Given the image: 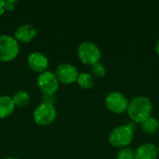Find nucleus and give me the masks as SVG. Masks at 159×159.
Segmentation results:
<instances>
[{"instance_id": "19", "label": "nucleus", "mask_w": 159, "mask_h": 159, "mask_svg": "<svg viewBox=\"0 0 159 159\" xmlns=\"http://www.w3.org/2000/svg\"><path fill=\"white\" fill-rule=\"evenodd\" d=\"M6 7H5V1L0 0V17L3 15V13L5 12Z\"/></svg>"}, {"instance_id": "18", "label": "nucleus", "mask_w": 159, "mask_h": 159, "mask_svg": "<svg viewBox=\"0 0 159 159\" xmlns=\"http://www.w3.org/2000/svg\"><path fill=\"white\" fill-rule=\"evenodd\" d=\"M15 4H16V2L15 1H5V7H6V9H13L14 7H15Z\"/></svg>"}, {"instance_id": "22", "label": "nucleus", "mask_w": 159, "mask_h": 159, "mask_svg": "<svg viewBox=\"0 0 159 159\" xmlns=\"http://www.w3.org/2000/svg\"><path fill=\"white\" fill-rule=\"evenodd\" d=\"M157 152H158V154H159V145H158V147H157Z\"/></svg>"}, {"instance_id": "21", "label": "nucleus", "mask_w": 159, "mask_h": 159, "mask_svg": "<svg viewBox=\"0 0 159 159\" xmlns=\"http://www.w3.org/2000/svg\"><path fill=\"white\" fill-rule=\"evenodd\" d=\"M6 159H18V158H15V157H7V158Z\"/></svg>"}, {"instance_id": "5", "label": "nucleus", "mask_w": 159, "mask_h": 159, "mask_svg": "<svg viewBox=\"0 0 159 159\" xmlns=\"http://www.w3.org/2000/svg\"><path fill=\"white\" fill-rule=\"evenodd\" d=\"M129 100L119 91H112L105 98L106 107L115 114H122L127 112L129 107Z\"/></svg>"}, {"instance_id": "4", "label": "nucleus", "mask_w": 159, "mask_h": 159, "mask_svg": "<svg viewBox=\"0 0 159 159\" xmlns=\"http://www.w3.org/2000/svg\"><path fill=\"white\" fill-rule=\"evenodd\" d=\"M20 47L14 36L7 34L0 35V61H10L19 54Z\"/></svg>"}, {"instance_id": "3", "label": "nucleus", "mask_w": 159, "mask_h": 159, "mask_svg": "<svg viewBox=\"0 0 159 159\" xmlns=\"http://www.w3.org/2000/svg\"><path fill=\"white\" fill-rule=\"evenodd\" d=\"M77 55L80 61L88 65H93L100 61L102 53L100 48L93 42H82L77 48Z\"/></svg>"}, {"instance_id": "15", "label": "nucleus", "mask_w": 159, "mask_h": 159, "mask_svg": "<svg viewBox=\"0 0 159 159\" xmlns=\"http://www.w3.org/2000/svg\"><path fill=\"white\" fill-rule=\"evenodd\" d=\"M12 100L14 102L15 106L23 107V106H26L29 103L30 96L25 91H19L16 94H14V96L12 97Z\"/></svg>"}, {"instance_id": "6", "label": "nucleus", "mask_w": 159, "mask_h": 159, "mask_svg": "<svg viewBox=\"0 0 159 159\" xmlns=\"http://www.w3.org/2000/svg\"><path fill=\"white\" fill-rule=\"evenodd\" d=\"M57 113L52 104L42 102L34 112V120L39 126H47L54 121Z\"/></svg>"}, {"instance_id": "17", "label": "nucleus", "mask_w": 159, "mask_h": 159, "mask_svg": "<svg viewBox=\"0 0 159 159\" xmlns=\"http://www.w3.org/2000/svg\"><path fill=\"white\" fill-rule=\"evenodd\" d=\"M91 72L93 74V76L103 77L106 75V67L103 63L98 61L97 63L91 65Z\"/></svg>"}, {"instance_id": "12", "label": "nucleus", "mask_w": 159, "mask_h": 159, "mask_svg": "<svg viewBox=\"0 0 159 159\" xmlns=\"http://www.w3.org/2000/svg\"><path fill=\"white\" fill-rule=\"evenodd\" d=\"M15 109V104L11 97L1 96L0 97V118H5L10 116Z\"/></svg>"}, {"instance_id": "1", "label": "nucleus", "mask_w": 159, "mask_h": 159, "mask_svg": "<svg viewBox=\"0 0 159 159\" xmlns=\"http://www.w3.org/2000/svg\"><path fill=\"white\" fill-rule=\"evenodd\" d=\"M153 103L152 101L145 96H137L133 98L128 107V115L132 122L142 124L152 115Z\"/></svg>"}, {"instance_id": "14", "label": "nucleus", "mask_w": 159, "mask_h": 159, "mask_svg": "<svg viewBox=\"0 0 159 159\" xmlns=\"http://www.w3.org/2000/svg\"><path fill=\"white\" fill-rule=\"evenodd\" d=\"M76 82L78 83V85L82 89H91L94 86L95 79H94V76L89 73H81V74L78 75Z\"/></svg>"}, {"instance_id": "7", "label": "nucleus", "mask_w": 159, "mask_h": 159, "mask_svg": "<svg viewBox=\"0 0 159 159\" xmlns=\"http://www.w3.org/2000/svg\"><path fill=\"white\" fill-rule=\"evenodd\" d=\"M37 85L44 95H53L59 89V80L55 74L49 71H45L39 75Z\"/></svg>"}, {"instance_id": "13", "label": "nucleus", "mask_w": 159, "mask_h": 159, "mask_svg": "<svg viewBox=\"0 0 159 159\" xmlns=\"http://www.w3.org/2000/svg\"><path fill=\"white\" fill-rule=\"evenodd\" d=\"M141 129L146 134H155L159 129V120L157 117L151 116L149 118H147L141 124Z\"/></svg>"}, {"instance_id": "16", "label": "nucleus", "mask_w": 159, "mask_h": 159, "mask_svg": "<svg viewBox=\"0 0 159 159\" xmlns=\"http://www.w3.org/2000/svg\"><path fill=\"white\" fill-rule=\"evenodd\" d=\"M116 159H135V150L129 146L121 148L117 153Z\"/></svg>"}, {"instance_id": "11", "label": "nucleus", "mask_w": 159, "mask_h": 159, "mask_svg": "<svg viewBox=\"0 0 159 159\" xmlns=\"http://www.w3.org/2000/svg\"><path fill=\"white\" fill-rule=\"evenodd\" d=\"M157 148L153 143H143L135 150V159H157Z\"/></svg>"}, {"instance_id": "2", "label": "nucleus", "mask_w": 159, "mask_h": 159, "mask_svg": "<svg viewBox=\"0 0 159 159\" xmlns=\"http://www.w3.org/2000/svg\"><path fill=\"white\" fill-rule=\"evenodd\" d=\"M134 137V127L129 123L115 128L109 134V143L116 148L128 147Z\"/></svg>"}, {"instance_id": "20", "label": "nucleus", "mask_w": 159, "mask_h": 159, "mask_svg": "<svg viewBox=\"0 0 159 159\" xmlns=\"http://www.w3.org/2000/svg\"><path fill=\"white\" fill-rule=\"evenodd\" d=\"M156 51H157V55L159 56V39L157 40V45H156Z\"/></svg>"}, {"instance_id": "9", "label": "nucleus", "mask_w": 159, "mask_h": 159, "mask_svg": "<svg viewBox=\"0 0 159 159\" xmlns=\"http://www.w3.org/2000/svg\"><path fill=\"white\" fill-rule=\"evenodd\" d=\"M28 64L32 70L41 74L47 71V68L48 67V60L41 52H33L28 57Z\"/></svg>"}, {"instance_id": "10", "label": "nucleus", "mask_w": 159, "mask_h": 159, "mask_svg": "<svg viewBox=\"0 0 159 159\" xmlns=\"http://www.w3.org/2000/svg\"><path fill=\"white\" fill-rule=\"evenodd\" d=\"M36 29L30 24H23L17 28L14 37L17 41L27 43L32 41L36 36Z\"/></svg>"}, {"instance_id": "8", "label": "nucleus", "mask_w": 159, "mask_h": 159, "mask_svg": "<svg viewBox=\"0 0 159 159\" xmlns=\"http://www.w3.org/2000/svg\"><path fill=\"white\" fill-rule=\"evenodd\" d=\"M78 75L77 69L69 63L60 64L55 72V75L57 76L59 82H61L65 85H70L75 82L77 80Z\"/></svg>"}]
</instances>
